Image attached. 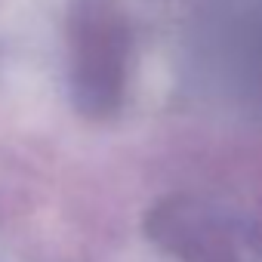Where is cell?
Wrapping results in <instances>:
<instances>
[{
	"label": "cell",
	"mask_w": 262,
	"mask_h": 262,
	"mask_svg": "<svg viewBox=\"0 0 262 262\" xmlns=\"http://www.w3.org/2000/svg\"><path fill=\"white\" fill-rule=\"evenodd\" d=\"M129 34L111 0H80L71 16V90L83 114H111L126 86Z\"/></svg>",
	"instance_id": "1"
},
{
	"label": "cell",
	"mask_w": 262,
	"mask_h": 262,
	"mask_svg": "<svg viewBox=\"0 0 262 262\" xmlns=\"http://www.w3.org/2000/svg\"><path fill=\"white\" fill-rule=\"evenodd\" d=\"M148 231L179 262H262L250 225L207 201L170 198L151 210Z\"/></svg>",
	"instance_id": "2"
}]
</instances>
